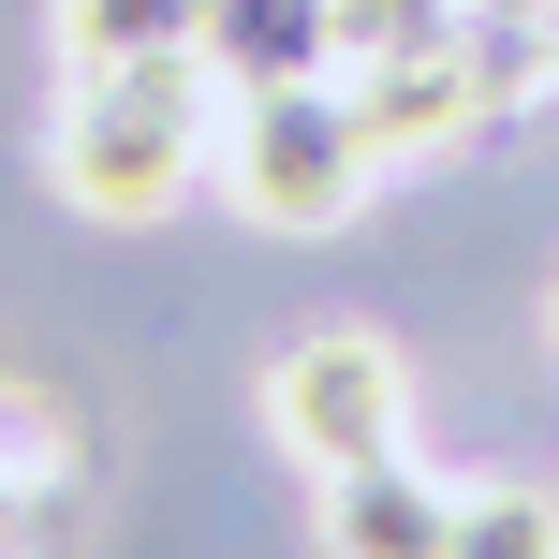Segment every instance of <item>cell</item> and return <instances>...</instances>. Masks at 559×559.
Returning a JSON list of instances; mask_svg holds the SVG:
<instances>
[{"label": "cell", "instance_id": "obj_1", "mask_svg": "<svg viewBox=\"0 0 559 559\" xmlns=\"http://www.w3.org/2000/svg\"><path fill=\"white\" fill-rule=\"evenodd\" d=\"M222 147V88L206 59H133V74H74L45 118V177L88 222H163Z\"/></svg>", "mask_w": 559, "mask_h": 559}, {"label": "cell", "instance_id": "obj_2", "mask_svg": "<svg viewBox=\"0 0 559 559\" xmlns=\"http://www.w3.org/2000/svg\"><path fill=\"white\" fill-rule=\"evenodd\" d=\"M222 206L251 236H338L368 192H383V147H368L354 88L295 74V88H222V147H206Z\"/></svg>", "mask_w": 559, "mask_h": 559}, {"label": "cell", "instance_id": "obj_3", "mask_svg": "<svg viewBox=\"0 0 559 559\" xmlns=\"http://www.w3.org/2000/svg\"><path fill=\"white\" fill-rule=\"evenodd\" d=\"M265 427L309 456V472L397 456V442H413V368H397V338H368V324L295 338V354H280V383H265Z\"/></svg>", "mask_w": 559, "mask_h": 559}, {"label": "cell", "instance_id": "obj_4", "mask_svg": "<svg viewBox=\"0 0 559 559\" xmlns=\"http://www.w3.org/2000/svg\"><path fill=\"white\" fill-rule=\"evenodd\" d=\"M354 118H368V147H383V177H397V163L472 147L486 118H501V88L472 74V45H427V59H368V74H354Z\"/></svg>", "mask_w": 559, "mask_h": 559}, {"label": "cell", "instance_id": "obj_5", "mask_svg": "<svg viewBox=\"0 0 559 559\" xmlns=\"http://www.w3.org/2000/svg\"><path fill=\"white\" fill-rule=\"evenodd\" d=\"M442 545H456V486L413 442L324 472V559H442Z\"/></svg>", "mask_w": 559, "mask_h": 559}, {"label": "cell", "instance_id": "obj_6", "mask_svg": "<svg viewBox=\"0 0 559 559\" xmlns=\"http://www.w3.org/2000/svg\"><path fill=\"white\" fill-rule=\"evenodd\" d=\"M192 59L206 88H295V74H338V15L324 0H206Z\"/></svg>", "mask_w": 559, "mask_h": 559}, {"label": "cell", "instance_id": "obj_7", "mask_svg": "<svg viewBox=\"0 0 559 559\" xmlns=\"http://www.w3.org/2000/svg\"><path fill=\"white\" fill-rule=\"evenodd\" d=\"M206 0H59V59L74 74H133V59H192Z\"/></svg>", "mask_w": 559, "mask_h": 559}, {"label": "cell", "instance_id": "obj_8", "mask_svg": "<svg viewBox=\"0 0 559 559\" xmlns=\"http://www.w3.org/2000/svg\"><path fill=\"white\" fill-rule=\"evenodd\" d=\"M74 472H88V442H74V413H59V383H0V501H74Z\"/></svg>", "mask_w": 559, "mask_h": 559}, {"label": "cell", "instance_id": "obj_9", "mask_svg": "<svg viewBox=\"0 0 559 559\" xmlns=\"http://www.w3.org/2000/svg\"><path fill=\"white\" fill-rule=\"evenodd\" d=\"M338 15V74H368V59H427L456 45V0H324Z\"/></svg>", "mask_w": 559, "mask_h": 559}, {"label": "cell", "instance_id": "obj_10", "mask_svg": "<svg viewBox=\"0 0 559 559\" xmlns=\"http://www.w3.org/2000/svg\"><path fill=\"white\" fill-rule=\"evenodd\" d=\"M442 559H559V501H531V486H456V545Z\"/></svg>", "mask_w": 559, "mask_h": 559}, {"label": "cell", "instance_id": "obj_11", "mask_svg": "<svg viewBox=\"0 0 559 559\" xmlns=\"http://www.w3.org/2000/svg\"><path fill=\"white\" fill-rule=\"evenodd\" d=\"M559 0H456V29H545Z\"/></svg>", "mask_w": 559, "mask_h": 559}, {"label": "cell", "instance_id": "obj_12", "mask_svg": "<svg viewBox=\"0 0 559 559\" xmlns=\"http://www.w3.org/2000/svg\"><path fill=\"white\" fill-rule=\"evenodd\" d=\"M0 559H29V501H0Z\"/></svg>", "mask_w": 559, "mask_h": 559}, {"label": "cell", "instance_id": "obj_13", "mask_svg": "<svg viewBox=\"0 0 559 559\" xmlns=\"http://www.w3.org/2000/svg\"><path fill=\"white\" fill-rule=\"evenodd\" d=\"M545 45H559V15H545Z\"/></svg>", "mask_w": 559, "mask_h": 559}, {"label": "cell", "instance_id": "obj_14", "mask_svg": "<svg viewBox=\"0 0 559 559\" xmlns=\"http://www.w3.org/2000/svg\"><path fill=\"white\" fill-rule=\"evenodd\" d=\"M545 324H559V309H545Z\"/></svg>", "mask_w": 559, "mask_h": 559}]
</instances>
